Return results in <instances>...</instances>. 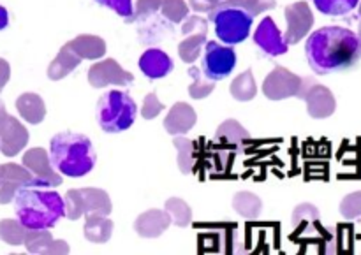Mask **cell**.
<instances>
[{
  "mask_svg": "<svg viewBox=\"0 0 361 255\" xmlns=\"http://www.w3.org/2000/svg\"><path fill=\"white\" fill-rule=\"evenodd\" d=\"M309 66L317 74L341 73L361 58V39L344 27H323L305 42Z\"/></svg>",
  "mask_w": 361,
  "mask_h": 255,
  "instance_id": "obj_1",
  "label": "cell"
},
{
  "mask_svg": "<svg viewBox=\"0 0 361 255\" xmlns=\"http://www.w3.org/2000/svg\"><path fill=\"white\" fill-rule=\"evenodd\" d=\"M16 217L30 231L51 229L66 217V199L51 190L39 187H23L14 196Z\"/></svg>",
  "mask_w": 361,
  "mask_h": 255,
  "instance_id": "obj_2",
  "label": "cell"
},
{
  "mask_svg": "<svg viewBox=\"0 0 361 255\" xmlns=\"http://www.w3.org/2000/svg\"><path fill=\"white\" fill-rule=\"evenodd\" d=\"M49 157L60 175L81 178L94 169L95 150L92 141L83 134L60 132L49 141Z\"/></svg>",
  "mask_w": 361,
  "mask_h": 255,
  "instance_id": "obj_3",
  "label": "cell"
},
{
  "mask_svg": "<svg viewBox=\"0 0 361 255\" xmlns=\"http://www.w3.org/2000/svg\"><path fill=\"white\" fill-rule=\"evenodd\" d=\"M136 116L137 106L127 92H108L97 104V122L104 132L118 134L130 129Z\"/></svg>",
  "mask_w": 361,
  "mask_h": 255,
  "instance_id": "obj_4",
  "label": "cell"
},
{
  "mask_svg": "<svg viewBox=\"0 0 361 255\" xmlns=\"http://www.w3.org/2000/svg\"><path fill=\"white\" fill-rule=\"evenodd\" d=\"M215 34L226 44H240L250 35L254 14L238 6H221L212 13Z\"/></svg>",
  "mask_w": 361,
  "mask_h": 255,
  "instance_id": "obj_5",
  "label": "cell"
},
{
  "mask_svg": "<svg viewBox=\"0 0 361 255\" xmlns=\"http://www.w3.org/2000/svg\"><path fill=\"white\" fill-rule=\"evenodd\" d=\"M111 201L108 194L101 189H78L69 190L66 196V217L71 220H78L87 215H104L111 213Z\"/></svg>",
  "mask_w": 361,
  "mask_h": 255,
  "instance_id": "obj_6",
  "label": "cell"
},
{
  "mask_svg": "<svg viewBox=\"0 0 361 255\" xmlns=\"http://www.w3.org/2000/svg\"><path fill=\"white\" fill-rule=\"evenodd\" d=\"M236 53L231 46H222L215 41L204 44L203 55V74L212 81L228 77L235 70Z\"/></svg>",
  "mask_w": 361,
  "mask_h": 255,
  "instance_id": "obj_7",
  "label": "cell"
},
{
  "mask_svg": "<svg viewBox=\"0 0 361 255\" xmlns=\"http://www.w3.org/2000/svg\"><path fill=\"white\" fill-rule=\"evenodd\" d=\"M28 143V130L6 111L0 102V150L6 157L20 154Z\"/></svg>",
  "mask_w": 361,
  "mask_h": 255,
  "instance_id": "obj_8",
  "label": "cell"
},
{
  "mask_svg": "<svg viewBox=\"0 0 361 255\" xmlns=\"http://www.w3.org/2000/svg\"><path fill=\"white\" fill-rule=\"evenodd\" d=\"M23 187H41V183L27 168L18 164L0 166V204L11 203Z\"/></svg>",
  "mask_w": 361,
  "mask_h": 255,
  "instance_id": "obj_9",
  "label": "cell"
},
{
  "mask_svg": "<svg viewBox=\"0 0 361 255\" xmlns=\"http://www.w3.org/2000/svg\"><path fill=\"white\" fill-rule=\"evenodd\" d=\"M23 166L37 178L41 187L62 185V176L55 171L51 157L42 148H32L23 155Z\"/></svg>",
  "mask_w": 361,
  "mask_h": 255,
  "instance_id": "obj_10",
  "label": "cell"
},
{
  "mask_svg": "<svg viewBox=\"0 0 361 255\" xmlns=\"http://www.w3.org/2000/svg\"><path fill=\"white\" fill-rule=\"evenodd\" d=\"M303 88V81L300 77L293 76V74L286 73V69H275L274 74L267 77L264 81V95L271 101H282L296 95L300 97Z\"/></svg>",
  "mask_w": 361,
  "mask_h": 255,
  "instance_id": "obj_11",
  "label": "cell"
},
{
  "mask_svg": "<svg viewBox=\"0 0 361 255\" xmlns=\"http://www.w3.org/2000/svg\"><path fill=\"white\" fill-rule=\"evenodd\" d=\"M254 42L270 56H281L288 53L286 35H282V32L279 30V27L270 16H267L259 23L256 34H254Z\"/></svg>",
  "mask_w": 361,
  "mask_h": 255,
  "instance_id": "obj_12",
  "label": "cell"
},
{
  "mask_svg": "<svg viewBox=\"0 0 361 255\" xmlns=\"http://www.w3.org/2000/svg\"><path fill=\"white\" fill-rule=\"evenodd\" d=\"M133 80V74L126 73L113 60H106V62L97 63V66L92 67L90 74H88V81L95 88L108 87V85H130Z\"/></svg>",
  "mask_w": 361,
  "mask_h": 255,
  "instance_id": "obj_13",
  "label": "cell"
},
{
  "mask_svg": "<svg viewBox=\"0 0 361 255\" xmlns=\"http://www.w3.org/2000/svg\"><path fill=\"white\" fill-rule=\"evenodd\" d=\"M173 60L168 53H164L162 49H148L141 55L140 58V69L150 80H161V77L168 76L173 70Z\"/></svg>",
  "mask_w": 361,
  "mask_h": 255,
  "instance_id": "obj_14",
  "label": "cell"
},
{
  "mask_svg": "<svg viewBox=\"0 0 361 255\" xmlns=\"http://www.w3.org/2000/svg\"><path fill=\"white\" fill-rule=\"evenodd\" d=\"M196 111L185 102H176L164 120V129L175 136H183L196 125Z\"/></svg>",
  "mask_w": 361,
  "mask_h": 255,
  "instance_id": "obj_15",
  "label": "cell"
},
{
  "mask_svg": "<svg viewBox=\"0 0 361 255\" xmlns=\"http://www.w3.org/2000/svg\"><path fill=\"white\" fill-rule=\"evenodd\" d=\"M303 101L307 102V111L312 118H326L335 109V102L330 92L326 88L316 87V85L309 87Z\"/></svg>",
  "mask_w": 361,
  "mask_h": 255,
  "instance_id": "obj_16",
  "label": "cell"
},
{
  "mask_svg": "<svg viewBox=\"0 0 361 255\" xmlns=\"http://www.w3.org/2000/svg\"><path fill=\"white\" fill-rule=\"evenodd\" d=\"M169 222H171V217H169L168 211L152 210L137 218L134 229L143 238H157L169 228Z\"/></svg>",
  "mask_w": 361,
  "mask_h": 255,
  "instance_id": "obj_17",
  "label": "cell"
},
{
  "mask_svg": "<svg viewBox=\"0 0 361 255\" xmlns=\"http://www.w3.org/2000/svg\"><path fill=\"white\" fill-rule=\"evenodd\" d=\"M288 20H289V30L286 34V41L288 44L296 42L300 37H303L307 30L312 25V14L305 4H296V6L288 7Z\"/></svg>",
  "mask_w": 361,
  "mask_h": 255,
  "instance_id": "obj_18",
  "label": "cell"
},
{
  "mask_svg": "<svg viewBox=\"0 0 361 255\" xmlns=\"http://www.w3.org/2000/svg\"><path fill=\"white\" fill-rule=\"evenodd\" d=\"M28 252L32 254H67L69 252V245L63 242H55L48 229H41V231H30L25 242Z\"/></svg>",
  "mask_w": 361,
  "mask_h": 255,
  "instance_id": "obj_19",
  "label": "cell"
},
{
  "mask_svg": "<svg viewBox=\"0 0 361 255\" xmlns=\"http://www.w3.org/2000/svg\"><path fill=\"white\" fill-rule=\"evenodd\" d=\"M16 109L23 120H27L32 125H37L44 120L46 106L44 101L37 94H23L18 97Z\"/></svg>",
  "mask_w": 361,
  "mask_h": 255,
  "instance_id": "obj_20",
  "label": "cell"
},
{
  "mask_svg": "<svg viewBox=\"0 0 361 255\" xmlns=\"http://www.w3.org/2000/svg\"><path fill=\"white\" fill-rule=\"evenodd\" d=\"M85 222V236L92 243H106L113 235V222L104 215H87Z\"/></svg>",
  "mask_w": 361,
  "mask_h": 255,
  "instance_id": "obj_21",
  "label": "cell"
},
{
  "mask_svg": "<svg viewBox=\"0 0 361 255\" xmlns=\"http://www.w3.org/2000/svg\"><path fill=\"white\" fill-rule=\"evenodd\" d=\"M78 62H80V58L76 56V53H73V48H63L62 53L56 56V60L49 67L48 76L51 80H62L78 66Z\"/></svg>",
  "mask_w": 361,
  "mask_h": 255,
  "instance_id": "obj_22",
  "label": "cell"
},
{
  "mask_svg": "<svg viewBox=\"0 0 361 255\" xmlns=\"http://www.w3.org/2000/svg\"><path fill=\"white\" fill-rule=\"evenodd\" d=\"M233 206L235 210L242 215L247 220H254V218L259 217L261 211V201L259 197L254 196L250 192H240L236 194L235 199H233Z\"/></svg>",
  "mask_w": 361,
  "mask_h": 255,
  "instance_id": "obj_23",
  "label": "cell"
},
{
  "mask_svg": "<svg viewBox=\"0 0 361 255\" xmlns=\"http://www.w3.org/2000/svg\"><path fill=\"white\" fill-rule=\"evenodd\" d=\"M30 229L25 228L20 220H2L0 222V238L9 245H25Z\"/></svg>",
  "mask_w": 361,
  "mask_h": 255,
  "instance_id": "obj_24",
  "label": "cell"
},
{
  "mask_svg": "<svg viewBox=\"0 0 361 255\" xmlns=\"http://www.w3.org/2000/svg\"><path fill=\"white\" fill-rule=\"evenodd\" d=\"M317 11L328 16H344L358 7L360 0H314Z\"/></svg>",
  "mask_w": 361,
  "mask_h": 255,
  "instance_id": "obj_25",
  "label": "cell"
},
{
  "mask_svg": "<svg viewBox=\"0 0 361 255\" xmlns=\"http://www.w3.org/2000/svg\"><path fill=\"white\" fill-rule=\"evenodd\" d=\"M256 83H254V77L250 73H245L243 76L236 77L231 85L233 97L240 102L252 101L256 97Z\"/></svg>",
  "mask_w": 361,
  "mask_h": 255,
  "instance_id": "obj_26",
  "label": "cell"
},
{
  "mask_svg": "<svg viewBox=\"0 0 361 255\" xmlns=\"http://www.w3.org/2000/svg\"><path fill=\"white\" fill-rule=\"evenodd\" d=\"M166 211L169 213L171 220L175 222L178 228H185L190 222V208L187 206L185 201L178 199V197H171L166 203Z\"/></svg>",
  "mask_w": 361,
  "mask_h": 255,
  "instance_id": "obj_27",
  "label": "cell"
},
{
  "mask_svg": "<svg viewBox=\"0 0 361 255\" xmlns=\"http://www.w3.org/2000/svg\"><path fill=\"white\" fill-rule=\"evenodd\" d=\"M222 136H224V139L229 141V143H238V141L247 139L249 134H247V130L243 129L238 122H235V120H228V122L222 123L217 130V137H222Z\"/></svg>",
  "mask_w": 361,
  "mask_h": 255,
  "instance_id": "obj_28",
  "label": "cell"
},
{
  "mask_svg": "<svg viewBox=\"0 0 361 255\" xmlns=\"http://www.w3.org/2000/svg\"><path fill=\"white\" fill-rule=\"evenodd\" d=\"M190 76L194 77V83L190 85L189 94L192 99H203L208 94H212L215 88V85L210 81H203L200 76V69H190Z\"/></svg>",
  "mask_w": 361,
  "mask_h": 255,
  "instance_id": "obj_29",
  "label": "cell"
},
{
  "mask_svg": "<svg viewBox=\"0 0 361 255\" xmlns=\"http://www.w3.org/2000/svg\"><path fill=\"white\" fill-rule=\"evenodd\" d=\"M175 147L178 148V166L183 173H190L192 169V143L185 137H176L175 139Z\"/></svg>",
  "mask_w": 361,
  "mask_h": 255,
  "instance_id": "obj_30",
  "label": "cell"
},
{
  "mask_svg": "<svg viewBox=\"0 0 361 255\" xmlns=\"http://www.w3.org/2000/svg\"><path fill=\"white\" fill-rule=\"evenodd\" d=\"M95 2L108 7V9H113L118 16L126 18V20H133L134 18L133 0H95Z\"/></svg>",
  "mask_w": 361,
  "mask_h": 255,
  "instance_id": "obj_31",
  "label": "cell"
},
{
  "mask_svg": "<svg viewBox=\"0 0 361 255\" xmlns=\"http://www.w3.org/2000/svg\"><path fill=\"white\" fill-rule=\"evenodd\" d=\"M162 109H164V104L159 101L157 95L148 94L143 102V108H141V116L147 120H152L155 116H159V113H162Z\"/></svg>",
  "mask_w": 361,
  "mask_h": 255,
  "instance_id": "obj_32",
  "label": "cell"
},
{
  "mask_svg": "<svg viewBox=\"0 0 361 255\" xmlns=\"http://www.w3.org/2000/svg\"><path fill=\"white\" fill-rule=\"evenodd\" d=\"M85 41H87V44H74L78 46V49H80V53L85 58H97V56L102 55L104 46H102L99 39H85Z\"/></svg>",
  "mask_w": 361,
  "mask_h": 255,
  "instance_id": "obj_33",
  "label": "cell"
},
{
  "mask_svg": "<svg viewBox=\"0 0 361 255\" xmlns=\"http://www.w3.org/2000/svg\"><path fill=\"white\" fill-rule=\"evenodd\" d=\"M201 42H203V37H196L183 42V44H180V55H182V58L185 60V62H192V60H196L197 53H200V48H201Z\"/></svg>",
  "mask_w": 361,
  "mask_h": 255,
  "instance_id": "obj_34",
  "label": "cell"
},
{
  "mask_svg": "<svg viewBox=\"0 0 361 255\" xmlns=\"http://www.w3.org/2000/svg\"><path fill=\"white\" fill-rule=\"evenodd\" d=\"M302 217L305 218H312V220H316L317 218V210L316 206H312V204H302V206H298L295 210V213H293V224H298L300 220H302Z\"/></svg>",
  "mask_w": 361,
  "mask_h": 255,
  "instance_id": "obj_35",
  "label": "cell"
},
{
  "mask_svg": "<svg viewBox=\"0 0 361 255\" xmlns=\"http://www.w3.org/2000/svg\"><path fill=\"white\" fill-rule=\"evenodd\" d=\"M9 76H11L9 63H7L6 60L0 58V92L4 90L6 83H7V81H9Z\"/></svg>",
  "mask_w": 361,
  "mask_h": 255,
  "instance_id": "obj_36",
  "label": "cell"
},
{
  "mask_svg": "<svg viewBox=\"0 0 361 255\" xmlns=\"http://www.w3.org/2000/svg\"><path fill=\"white\" fill-rule=\"evenodd\" d=\"M9 25V14H7V9L4 6H0V30Z\"/></svg>",
  "mask_w": 361,
  "mask_h": 255,
  "instance_id": "obj_37",
  "label": "cell"
}]
</instances>
